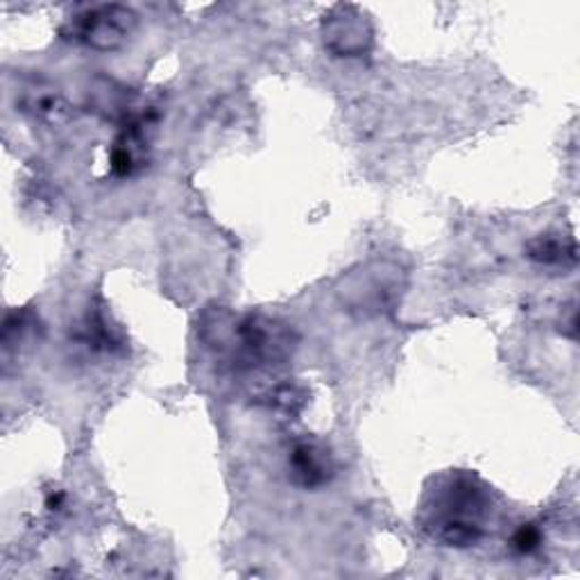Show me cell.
<instances>
[{
  "label": "cell",
  "mask_w": 580,
  "mask_h": 580,
  "mask_svg": "<svg viewBox=\"0 0 580 580\" xmlns=\"http://www.w3.org/2000/svg\"><path fill=\"white\" fill-rule=\"evenodd\" d=\"M324 43L338 55L356 58L370 48L372 30L361 14L341 8L338 14L324 19Z\"/></svg>",
  "instance_id": "5b68a950"
},
{
  "label": "cell",
  "mask_w": 580,
  "mask_h": 580,
  "mask_svg": "<svg viewBox=\"0 0 580 580\" xmlns=\"http://www.w3.org/2000/svg\"><path fill=\"white\" fill-rule=\"evenodd\" d=\"M542 545V528L534 521L521 524L510 540V547L519 553V556H528V553H536Z\"/></svg>",
  "instance_id": "9c48e42d"
},
{
  "label": "cell",
  "mask_w": 580,
  "mask_h": 580,
  "mask_svg": "<svg viewBox=\"0 0 580 580\" xmlns=\"http://www.w3.org/2000/svg\"><path fill=\"white\" fill-rule=\"evenodd\" d=\"M23 107L32 114L39 116H53L62 110L60 103V95L53 89H43V86H32L25 91V99H23Z\"/></svg>",
  "instance_id": "ba28073f"
},
{
  "label": "cell",
  "mask_w": 580,
  "mask_h": 580,
  "mask_svg": "<svg viewBox=\"0 0 580 580\" xmlns=\"http://www.w3.org/2000/svg\"><path fill=\"white\" fill-rule=\"evenodd\" d=\"M136 25V14L123 6L91 8L75 17L71 37L95 51H116Z\"/></svg>",
  "instance_id": "3957f363"
},
{
  "label": "cell",
  "mask_w": 580,
  "mask_h": 580,
  "mask_svg": "<svg viewBox=\"0 0 580 580\" xmlns=\"http://www.w3.org/2000/svg\"><path fill=\"white\" fill-rule=\"evenodd\" d=\"M64 493H55V495H51V497H48L45 499V508L48 510H60L62 508V504H64Z\"/></svg>",
  "instance_id": "30bf717a"
},
{
  "label": "cell",
  "mask_w": 580,
  "mask_h": 580,
  "mask_svg": "<svg viewBox=\"0 0 580 580\" xmlns=\"http://www.w3.org/2000/svg\"><path fill=\"white\" fill-rule=\"evenodd\" d=\"M335 465L329 449L315 441H300L288 454V476L302 490H318L333 478Z\"/></svg>",
  "instance_id": "277c9868"
},
{
  "label": "cell",
  "mask_w": 580,
  "mask_h": 580,
  "mask_svg": "<svg viewBox=\"0 0 580 580\" xmlns=\"http://www.w3.org/2000/svg\"><path fill=\"white\" fill-rule=\"evenodd\" d=\"M200 338L234 370L281 365L298 348V335L288 324L255 313L238 318L227 309H211L203 315Z\"/></svg>",
  "instance_id": "6da1fadb"
},
{
  "label": "cell",
  "mask_w": 580,
  "mask_h": 580,
  "mask_svg": "<svg viewBox=\"0 0 580 580\" xmlns=\"http://www.w3.org/2000/svg\"><path fill=\"white\" fill-rule=\"evenodd\" d=\"M490 497L469 474H456L435 490L422 515L428 534L445 547L467 549L480 542L486 534Z\"/></svg>",
  "instance_id": "7a4b0ae2"
},
{
  "label": "cell",
  "mask_w": 580,
  "mask_h": 580,
  "mask_svg": "<svg viewBox=\"0 0 580 580\" xmlns=\"http://www.w3.org/2000/svg\"><path fill=\"white\" fill-rule=\"evenodd\" d=\"M526 257L540 266H571L576 263L573 240H565L556 234H540L528 240Z\"/></svg>",
  "instance_id": "8992f818"
},
{
  "label": "cell",
  "mask_w": 580,
  "mask_h": 580,
  "mask_svg": "<svg viewBox=\"0 0 580 580\" xmlns=\"http://www.w3.org/2000/svg\"><path fill=\"white\" fill-rule=\"evenodd\" d=\"M268 404L270 408H277L281 413H288V415H298L304 406H307V391L300 389V385H290V383H283V385H277V389L268 395Z\"/></svg>",
  "instance_id": "52a82bcc"
}]
</instances>
